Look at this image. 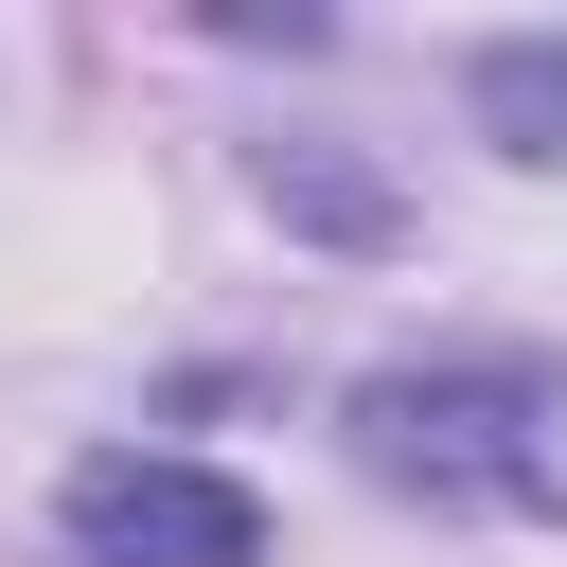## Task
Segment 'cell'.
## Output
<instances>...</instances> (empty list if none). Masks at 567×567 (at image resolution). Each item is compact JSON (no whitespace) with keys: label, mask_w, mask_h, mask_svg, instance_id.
<instances>
[{"label":"cell","mask_w":567,"mask_h":567,"mask_svg":"<svg viewBox=\"0 0 567 567\" xmlns=\"http://www.w3.org/2000/svg\"><path fill=\"white\" fill-rule=\"evenodd\" d=\"M354 461L425 514H549L567 496V390L514 372V354H461V372H372L354 390Z\"/></svg>","instance_id":"cell-1"},{"label":"cell","mask_w":567,"mask_h":567,"mask_svg":"<svg viewBox=\"0 0 567 567\" xmlns=\"http://www.w3.org/2000/svg\"><path fill=\"white\" fill-rule=\"evenodd\" d=\"M71 549L89 567H266V496L248 478H213V461H159V443H106V461H71Z\"/></svg>","instance_id":"cell-2"},{"label":"cell","mask_w":567,"mask_h":567,"mask_svg":"<svg viewBox=\"0 0 567 567\" xmlns=\"http://www.w3.org/2000/svg\"><path fill=\"white\" fill-rule=\"evenodd\" d=\"M248 177H266V213H284V230H319V248H408V195H390L354 142H266Z\"/></svg>","instance_id":"cell-3"},{"label":"cell","mask_w":567,"mask_h":567,"mask_svg":"<svg viewBox=\"0 0 567 567\" xmlns=\"http://www.w3.org/2000/svg\"><path fill=\"white\" fill-rule=\"evenodd\" d=\"M478 124H496L514 159H567V53H532V35H496V53H478Z\"/></svg>","instance_id":"cell-4"}]
</instances>
